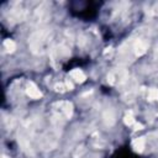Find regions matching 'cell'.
Here are the masks:
<instances>
[{"mask_svg": "<svg viewBox=\"0 0 158 158\" xmlns=\"http://www.w3.org/2000/svg\"><path fill=\"white\" fill-rule=\"evenodd\" d=\"M125 123L128 125V126H131V125L135 123V118H133V116H132L131 112H128V114L125 115Z\"/></svg>", "mask_w": 158, "mask_h": 158, "instance_id": "cell-4", "label": "cell"}, {"mask_svg": "<svg viewBox=\"0 0 158 158\" xmlns=\"http://www.w3.org/2000/svg\"><path fill=\"white\" fill-rule=\"evenodd\" d=\"M132 146H133V148H135L136 151H139V152H141V151L144 148V139H143V138H137V139L133 141Z\"/></svg>", "mask_w": 158, "mask_h": 158, "instance_id": "cell-3", "label": "cell"}, {"mask_svg": "<svg viewBox=\"0 0 158 158\" xmlns=\"http://www.w3.org/2000/svg\"><path fill=\"white\" fill-rule=\"evenodd\" d=\"M70 77H72V79H74L78 83H83L85 80V74L80 69H73L70 72Z\"/></svg>", "mask_w": 158, "mask_h": 158, "instance_id": "cell-2", "label": "cell"}, {"mask_svg": "<svg viewBox=\"0 0 158 158\" xmlns=\"http://www.w3.org/2000/svg\"><path fill=\"white\" fill-rule=\"evenodd\" d=\"M26 91H27V95H28L30 98H32V99H38V98L42 96V93L40 91V89H38L33 83H30V84L27 85Z\"/></svg>", "mask_w": 158, "mask_h": 158, "instance_id": "cell-1", "label": "cell"}, {"mask_svg": "<svg viewBox=\"0 0 158 158\" xmlns=\"http://www.w3.org/2000/svg\"><path fill=\"white\" fill-rule=\"evenodd\" d=\"M148 98H149V100H156V99H158V90H157V89H151V90L148 91Z\"/></svg>", "mask_w": 158, "mask_h": 158, "instance_id": "cell-5", "label": "cell"}, {"mask_svg": "<svg viewBox=\"0 0 158 158\" xmlns=\"http://www.w3.org/2000/svg\"><path fill=\"white\" fill-rule=\"evenodd\" d=\"M5 46H6V48H7V51H10V52H12V51L15 49V43H14L12 41H10V40H7V41H5Z\"/></svg>", "mask_w": 158, "mask_h": 158, "instance_id": "cell-6", "label": "cell"}]
</instances>
